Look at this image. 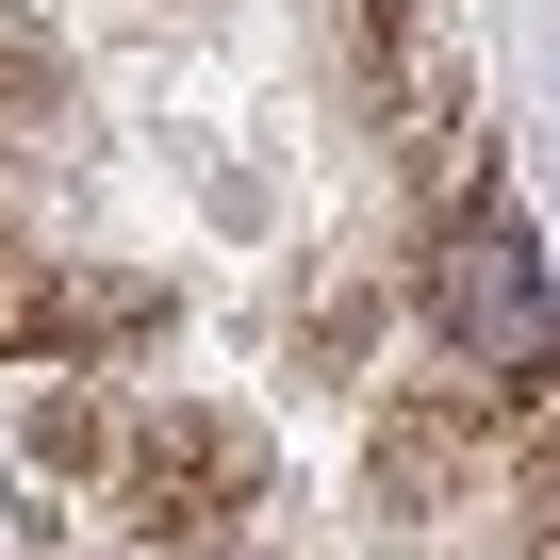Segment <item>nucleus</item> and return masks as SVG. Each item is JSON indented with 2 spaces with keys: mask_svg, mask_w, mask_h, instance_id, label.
Returning <instances> with one entry per match:
<instances>
[{
  "mask_svg": "<svg viewBox=\"0 0 560 560\" xmlns=\"http://www.w3.org/2000/svg\"><path fill=\"white\" fill-rule=\"evenodd\" d=\"M429 330L478 363V380H544L560 330H544V247L494 214V198H445L429 214Z\"/></svg>",
  "mask_w": 560,
  "mask_h": 560,
  "instance_id": "nucleus-1",
  "label": "nucleus"
}]
</instances>
